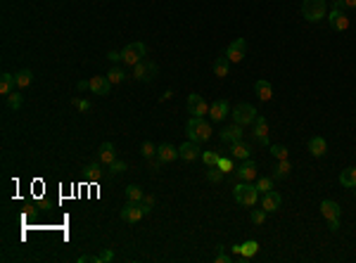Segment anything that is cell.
Masks as SVG:
<instances>
[{
    "label": "cell",
    "instance_id": "35",
    "mask_svg": "<svg viewBox=\"0 0 356 263\" xmlns=\"http://www.w3.org/2000/svg\"><path fill=\"white\" fill-rule=\"evenodd\" d=\"M223 171H221V168H218V166H209V171H207V180H209V183H221V180H223Z\"/></svg>",
    "mask_w": 356,
    "mask_h": 263
},
{
    "label": "cell",
    "instance_id": "15",
    "mask_svg": "<svg viewBox=\"0 0 356 263\" xmlns=\"http://www.w3.org/2000/svg\"><path fill=\"white\" fill-rule=\"evenodd\" d=\"M178 154H181V159L183 161H195V159H200L202 157V150H200V143H183L178 147Z\"/></svg>",
    "mask_w": 356,
    "mask_h": 263
},
{
    "label": "cell",
    "instance_id": "52",
    "mask_svg": "<svg viewBox=\"0 0 356 263\" xmlns=\"http://www.w3.org/2000/svg\"><path fill=\"white\" fill-rule=\"evenodd\" d=\"M354 192H356V187H354Z\"/></svg>",
    "mask_w": 356,
    "mask_h": 263
},
{
    "label": "cell",
    "instance_id": "44",
    "mask_svg": "<svg viewBox=\"0 0 356 263\" xmlns=\"http://www.w3.org/2000/svg\"><path fill=\"white\" fill-rule=\"evenodd\" d=\"M335 7H340V10H354L356 0H335Z\"/></svg>",
    "mask_w": 356,
    "mask_h": 263
},
{
    "label": "cell",
    "instance_id": "40",
    "mask_svg": "<svg viewBox=\"0 0 356 263\" xmlns=\"http://www.w3.org/2000/svg\"><path fill=\"white\" fill-rule=\"evenodd\" d=\"M71 105H74L78 111H88V109H90V102H88V100H83V98H71Z\"/></svg>",
    "mask_w": 356,
    "mask_h": 263
},
{
    "label": "cell",
    "instance_id": "41",
    "mask_svg": "<svg viewBox=\"0 0 356 263\" xmlns=\"http://www.w3.org/2000/svg\"><path fill=\"white\" fill-rule=\"evenodd\" d=\"M202 161H205L207 166H216L218 164V154L216 152H202Z\"/></svg>",
    "mask_w": 356,
    "mask_h": 263
},
{
    "label": "cell",
    "instance_id": "45",
    "mask_svg": "<svg viewBox=\"0 0 356 263\" xmlns=\"http://www.w3.org/2000/svg\"><path fill=\"white\" fill-rule=\"evenodd\" d=\"M97 256H100V263H112L114 261V252H112V249H102Z\"/></svg>",
    "mask_w": 356,
    "mask_h": 263
},
{
    "label": "cell",
    "instance_id": "30",
    "mask_svg": "<svg viewBox=\"0 0 356 263\" xmlns=\"http://www.w3.org/2000/svg\"><path fill=\"white\" fill-rule=\"evenodd\" d=\"M126 69H121V66H114V69H109V74H107V78H109V83L112 86H119V83H124L126 81Z\"/></svg>",
    "mask_w": 356,
    "mask_h": 263
},
{
    "label": "cell",
    "instance_id": "23",
    "mask_svg": "<svg viewBox=\"0 0 356 263\" xmlns=\"http://www.w3.org/2000/svg\"><path fill=\"white\" fill-rule=\"evenodd\" d=\"M83 175H86V180H90V183H97V180L102 178V166H100V161H90V164L83 166Z\"/></svg>",
    "mask_w": 356,
    "mask_h": 263
},
{
    "label": "cell",
    "instance_id": "8",
    "mask_svg": "<svg viewBox=\"0 0 356 263\" xmlns=\"http://www.w3.org/2000/svg\"><path fill=\"white\" fill-rule=\"evenodd\" d=\"M121 220L124 223H138V220L145 216V211H142V207H141V202H126V207L121 209Z\"/></svg>",
    "mask_w": 356,
    "mask_h": 263
},
{
    "label": "cell",
    "instance_id": "5",
    "mask_svg": "<svg viewBox=\"0 0 356 263\" xmlns=\"http://www.w3.org/2000/svg\"><path fill=\"white\" fill-rule=\"evenodd\" d=\"M325 0H304L302 2V17L306 22H321L325 17Z\"/></svg>",
    "mask_w": 356,
    "mask_h": 263
},
{
    "label": "cell",
    "instance_id": "28",
    "mask_svg": "<svg viewBox=\"0 0 356 263\" xmlns=\"http://www.w3.org/2000/svg\"><path fill=\"white\" fill-rule=\"evenodd\" d=\"M33 81V74L29 71V69H22V71H17L14 74V83H17V88L22 90V88H29Z\"/></svg>",
    "mask_w": 356,
    "mask_h": 263
},
{
    "label": "cell",
    "instance_id": "6",
    "mask_svg": "<svg viewBox=\"0 0 356 263\" xmlns=\"http://www.w3.org/2000/svg\"><path fill=\"white\" fill-rule=\"evenodd\" d=\"M157 64L154 62H147V59H142V62H138V64L133 66V74L131 76L136 78V81H152V78L157 76Z\"/></svg>",
    "mask_w": 356,
    "mask_h": 263
},
{
    "label": "cell",
    "instance_id": "16",
    "mask_svg": "<svg viewBox=\"0 0 356 263\" xmlns=\"http://www.w3.org/2000/svg\"><path fill=\"white\" fill-rule=\"evenodd\" d=\"M230 114V107H228V102L226 100H216V102H212L209 105V116H212V121H223Z\"/></svg>",
    "mask_w": 356,
    "mask_h": 263
},
{
    "label": "cell",
    "instance_id": "21",
    "mask_svg": "<svg viewBox=\"0 0 356 263\" xmlns=\"http://www.w3.org/2000/svg\"><path fill=\"white\" fill-rule=\"evenodd\" d=\"M254 93H257V98H259L261 102H269V100L273 98V86H271L266 78H259V81L254 83Z\"/></svg>",
    "mask_w": 356,
    "mask_h": 263
},
{
    "label": "cell",
    "instance_id": "43",
    "mask_svg": "<svg viewBox=\"0 0 356 263\" xmlns=\"http://www.w3.org/2000/svg\"><path fill=\"white\" fill-rule=\"evenodd\" d=\"M141 207H142V211H145V213H150L152 207H154V197H152V195H145V197L141 199Z\"/></svg>",
    "mask_w": 356,
    "mask_h": 263
},
{
    "label": "cell",
    "instance_id": "37",
    "mask_svg": "<svg viewBox=\"0 0 356 263\" xmlns=\"http://www.w3.org/2000/svg\"><path fill=\"white\" fill-rule=\"evenodd\" d=\"M141 154L145 159H152V157H157V147H154L150 140H145V143L141 145Z\"/></svg>",
    "mask_w": 356,
    "mask_h": 263
},
{
    "label": "cell",
    "instance_id": "31",
    "mask_svg": "<svg viewBox=\"0 0 356 263\" xmlns=\"http://www.w3.org/2000/svg\"><path fill=\"white\" fill-rule=\"evenodd\" d=\"M340 185L356 187V168H345V171L340 173Z\"/></svg>",
    "mask_w": 356,
    "mask_h": 263
},
{
    "label": "cell",
    "instance_id": "17",
    "mask_svg": "<svg viewBox=\"0 0 356 263\" xmlns=\"http://www.w3.org/2000/svg\"><path fill=\"white\" fill-rule=\"evenodd\" d=\"M254 138H257V143H261V145H271L269 143V121L264 119V116H257V119H254Z\"/></svg>",
    "mask_w": 356,
    "mask_h": 263
},
{
    "label": "cell",
    "instance_id": "22",
    "mask_svg": "<svg viewBox=\"0 0 356 263\" xmlns=\"http://www.w3.org/2000/svg\"><path fill=\"white\" fill-rule=\"evenodd\" d=\"M309 152H311L313 157H325V152H328V143H325V138H321V135L311 138V140H309Z\"/></svg>",
    "mask_w": 356,
    "mask_h": 263
},
{
    "label": "cell",
    "instance_id": "33",
    "mask_svg": "<svg viewBox=\"0 0 356 263\" xmlns=\"http://www.w3.org/2000/svg\"><path fill=\"white\" fill-rule=\"evenodd\" d=\"M7 107H10V109H22L24 107V95H19V93H10V95H7Z\"/></svg>",
    "mask_w": 356,
    "mask_h": 263
},
{
    "label": "cell",
    "instance_id": "39",
    "mask_svg": "<svg viewBox=\"0 0 356 263\" xmlns=\"http://www.w3.org/2000/svg\"><path fill=\"white\" fill-rule=\"evenodd\" d=\"M271 154H273V157H276V159H287V147H285V145H273V147H271Z\"/></svg>",
    "mask_w": 356,
    "mask_h": 263
},
{
    "label": "cell",
    "instance_id": "32",
    "mask_svg": "<svg viewBox=\"0 0 356 263\" xmlns=\"http://www.w3.org/2000/svg\"><path fill=\"white\" fill-rule=\"evenodd\" d=\"M142 197H145V192H142L141 185H129L126 187V199H129V202H141Z\"/></svg>",
    "mask_w": 356,
    "mask_h": 263
},
{
    "label": "cell",
    "instance_id": "20",
    "mask_svg": "<svg viewBox=\"0 0 356 263\" xmlns=\"http://www.w3.org/2000/svg\"><path fill=\"white\" fill-rule=\"evenodd\" d=\"M321 213H323L325 220L340 218L342 209H340V204H337V202H333V199H323V202H321Z\"/></svg>",
    "mask_w": 356,
    "mask_h": 263
},
{
    "label": "cell",
    "instance_id": "47",
    "mask_svg": "<svg viewBox=\"0 0 356 263\" xmlns=\"http://www.w3.org/2000/svg\"><path fill=\"white\" fill-rule=\"evenodd\" d=\"M328 228H330L333 232H337V230H340V218H330V220H328Z\"/></svg>",
    "mask_w": 356,
    "mask_h": 263
},
{
    "label": "cell",
    "instance_id": "34",
    "mask_svg": "<svg viewBox=\"0 0 356 263\" xmlns=\"http://www.w3.org/2000/svg\"><path fill=\"white\" fill-rule=\"evenodd\" d=\"M266 216H269V213H266L264 209H252V213H249V220H252L254 225H264V223H266Z\"/></svg>",
    "mask_w": 356,
    "mask_h": 263
},
{
    "label": "cell",
    "instance_id": "25",
    "mask_svg": "<svg viewBox=\"0 0 356 263\" xmlns=\"http://www.w3.org/2000/svg\"><path fill=\"white\" fill-rule=\"evenodd\" d=\"M292 171L290 159H278V164L273 166V180H281V178H287Z\"/></svg>",
    "mask_w": 356,
    "mask_h": 263
},
{
    "label": "cell",
    "instance_id": "10",
    "mask_svg": "<svg viewBox=\"0 0 356 263\" xmlns=\"http://www.w3.org/2000/svg\"><path fill=\"white\" fill-rule=\"evenodd\" d=\"M242 128H245V126H240V123L226 126L223 131L218 133L221 143H226V145H235V143H240V140H242Z\"/></svg>",
    "mask_w": 356,
    "mask_h": 263
},
{
    "label": "cell",
    "instance_id": "38",
    "mask_svg": "<svg viewBox=\"0 0 356 263\" xmlns=\"http://www.w3.org/2000/svg\"><path fill=\"white\" fill-rule=\"evenodd\" d=\"M218 168L223 171V173H235V166H233V161L230 159H226V157H218Z\"/></svg>",
    "mask_w": 356,
    "mask_h": 263
},
{
    "label": "cell",
    "instance_id": "13",
    "mask_svg": "<svg viewBox=\"0 0 356 263\" xmlns=\"http://www.w3.org/2000/svg\"><path fill=\"white\" fill-rule=\"evenodd\" d=\"M235 175H237V180L252 183V180L257 178V164H254L252 159H245V161H242V164L235 168Z\"/></svg>",
    "mask_w": 356,
    "mask_h": 263
},
{
    "label": "cell",
    "instance_id": "18",
    "mask_svg": "<svg viewBox=\"0 0 356 263\" xmlns=\"http://www.w3.org/2000/svg\"><path fill=\"white\" fill-rule=\"evenodd\" d=\"M97 159H100V164H114L117 161V150H114V145L112 143H102L100 145V150H97Z\"/></svg>",
    "mask_w": 356,
    "mask_h": 263
},
{
    "label": "cell",
    "instance_id": "49",
    "mask_svg": "<svg viewBox=\"0 0 356 263\" xmlns=\"http://www.w3.org/2000/svg\"><path fill=\"white\" fill-rule=\"evenodd\" d=\"M147 161H150L152 171H159V166H162V161H159V159H154V157H152V159H147Z\"/></svg>",
    "mask_w": 356,
    "mask_h": 263
},
{
    "label": "cell",
    "instance_id": "9",
    "mask_svg": "<svg viewBox=\"0 0 356 263\" xmlns=\"http://www.w3.org/2000/svg\"><path fill=\"white\" fill-rule=\"evenodd\" d=\"M188 114H193V116H205V114H209V105H207L197 93H190V95H188Z\"/></svg>",
    "mask_w": 356,
    "mask_h": 263
},
{
    "label": "cell",
    "instance_id": "19",
    "mask_svg": "<svg viewBox=\"0 0 356 263\" xmlns=\"http://www.w3.org/2000/svg\"><path fill=\"white\" fill-rule=\"evenodd\" d=\"M88 88H90L95 95H109V88H112V83H109L107 76H93L90 81H88Z\"/></svg>",
    "mask_w": 356,
    "mask_h": 263
},
{
    "label": "cell",
    "instance_id": "27",
    "mask_svg": "<svg viewBox=\"0 0 356 263\" xmlns=\"http://www.w3.org/2000/svg\"><path fill=\"white\" fill-rule=\"evenodd\" d=\"M230 152H233L235 159H242V161H245V159H249V154H252V147H249L247 143H242V140H240V143L230 145Z\"/></svg>",
    "mask_w": 356,
    "mask_h": 263
},
{
    "label": "cell",
    "instance_id": "12",
    "mask_svg": "<svg viewBox=\"0 0 356 263\" xmlns=\"http://www.w3.org/2000/svg\"><path fill=\"white\" fill-rule=\"evenodd\" d=\"M245 50H247V41H245V38H237V41H233V43L226 48V57L230 62H242Z\"/></svg>",
    "mask_w": 356,
    "mask_h": 263
},
{
    "label": "cell",
    "instance_id": "36",
    "mask_svg": "<svg viewBox=\"0 0 356 263\" xmlns=\"http://www.w3.org/2000/svg\"><path fill=\"white\" fill-rule=\"evenodd\" d=\"M257 190H259L261 195H266L269 190H273V175H271V178H264V175L257 178Z\"/></svg>",
    "mask_w": 356,
    "mask_h": 263
},
{
    "label": "cell",
    "instance_id": "48",
    "mask_svg": "<svg viewBox=\"0 0 356 263\" xmlns=\"http://www.w3.org/2000/svg\"><path fill=\"white\" fill-rule=\"evenodd\" d=\"M228 261H230V256H228V254H223V252L216 254V263H228Z\"/></svg>",
    "mask_w": 356,
    "mask_h": 263
},
{
    "label": "cell",
    "instance_id": "26",
    "mask_svg": "<svg viewBox=\"0 0 356 263\" xmlns=\"http://www.w3.org/2000/svg\"><path fill=\"white\" fill-rule=\"evenodd\" d=\"M212 69H214V76L226 78V76H228V71H230V59H228L226 55L218 57V59L214 62V66H212Z\"/></svg>",
    "mask_w": 356,
    "mask_h": 263
},
{
    "label": "cell",
    "instance_id": "7",
    "mask_svg": "<svg viewBox=\"0 0 356 263\" xmlns=\"http://www.w3.org/2000/svg\"><path fill=\"white\" fill-rule=\"evenodd\" d=\"M328 22H330V29L337 33H345L347 29H349V17L345 14V10H340V7H333L330 10V14H328Z\"/></svg>",
    "mask_w": 356,
    "mask_h": 263
},
{
    "label": "cell",
    "instance_id": "11",
    "mask_svg": "<svg viewBox=\"0 0 356 263\" xmlns=\"http://www.w3.org/2000/svg\"><path fill=\"white\" fill-rule=\"evenodd\" d=\"M281 204H283V197H281V192H276V190H269V192L261 197V209H264L266 213H276V211L281 209Z\"/></svg>",
    "mask_w": 356,
    "mask_h": 263
},
{
    "label": "cell",
    "instance_id": "4",
    "mask_svg": "<svg viewBox=\"0 0 356 263\" xmlns=\"http://www.w3.org/2000/svg\"><path fill=\"white\" fill-rule=\"evenodd\" d=\"M230 116H233V121L240 123V126H249V123H254V119H257L259 114H257V109H254V105H249V102H240V105L233 107Z\"/></svg>",
    "mask_w": 356,
    "mask_h": 263
},
{
    "label": "cell",
    "instance_id": "3",
    "mask_svg": "<svg viewBox=\"0 0 356 263\" xmlns=\"http://www.w3.org/2000/svg\"><path fill=\"white\" fill-rule=\"evenodd\" d=\"M147 55V45L141 43V41H136V43H129L124 50H121V62L126 66H136L138 62H142Z\"/></svg>",
    "mask_w": 356,
    "mask_h": 263
},
{
    "label": "cell",
    "instance_id": "51",
    "mask_svg": "<svg viewBox=\"0 0 356 263\" xmlns=\"http://www.w3.org/2000/svg\"><path fill=\"white\" fill-rule=\"evenodd\" d=\"M76 88H78V90H88V81H81Z\"/></svg>",
    "mask_w": 356,
    "mask_h": 263
},
{
    "label": "cell",
    "instance_id": "42",
    "mask_svg": "<svg viewBox=\"0 0 356 263\" xmlns=\"http://www.w3.org/2000/svg\"><path fill=\"white\" fill-rule=\"evenodd\" d=\"M124 171H126V161H121V159H117L114 164H109V173L119 175V173H124Z\"/></svg>",
    "mask_w": 356,
    "mask_h": 263
},
{
    "label": "cell",
    "instance_id": "24",
    "mask_svg": "<svg viewBox=\"0 0 356 263\" xmlns=\"http://www.w3.org/2000/svg\"><path fill=\"white\" fill-rule=\"evenodd\" d=\"M14 88H17V83H14V74H0V95H10V93H14Z\"/></svg>",
    "mask_w": 356,
    "mask_h": 263
},
{
    "label": "cell",
    "instance_id": "46",
    "mask_svg": "<svg viewBox=\"0 0 356 263\" xmlns=\"http://www.w3.org/2000/svg\"><path fill=\"white\" fill-rule=\"evenodd\" d=\"M76 261H78V263H100V256H93V254H83V256H78Z\"/></svg>",
    "mask_w": 356,
    "mask_h": 263
},
{
    "label": "cell",
    "instance_id": "50",
    "mask_svg": "<svg viewBox=\"0 0 356 263\" xmlns=\"http://www.w3.org/2000/svg\"><path fill=\"white\" fill-rule=\"evenodd\" d=\"M109 62H121V53H114V50H109Z\"/></svg>",
    "mask_w": 356,
    "mask_h": 263
},
{
    "label": "cell",
    "instance_id": "14",
    "mask_svg": "<svg viewBox=\"0 0 356 263\" xmlns=\"http://www.w3.org/2000/svg\"><path fill=\"white\" fill-rule=\"evenodd\" d=\"M157 159L162 161V164H171L176 159H181V154H178V147H173V145L164 143L157 147Z\"/></svg>",
    "mask_w": 356,
    "mask_h": 263
},
{
    "label": "cell",
    "instance_id": "1",
    "mask_svg": "<svg viewBox=\"0 0 356 263\" xmlns=\"http://www.w3.org/2000/svg\"><path fill=\"white\" fill-rule=\"evenodd\" d=\"M185 133L193 143H207L212 138V126L205 121V116H190V121L185 123Z\"/></svg>",
    "mask_w": 356,
    "mask_h": 263
},
{
    "label": "cell",
    "instance_id": "29",
    "mask_svg": "<svg viewBox=\"0 0 356 263\" xmlns=\"http://www.w3.org/2000/svg\"><path fill=\"white\" fill-rule=\"evenodd\" d=\"M259 252V244L254 240H249V242H245V244H240V259L245 261V259H252L254 254Z\"/></svg>",
    "mask_w": 356,
    "mask_h": 263
},
{
    "label": "cell",
    "instance_id": "2",
    "mask_svg": "<svg viewBox=\"0 0 356 263\" xmlns=\"http://www.w3.org/2000/svg\"><path fill=\"white\" fill-rule=\"evenodd\" d=\"M233 197H235L237 204L254 207V204L259 202V190H257V185H252V183H245V180H240V183L233 187Z\"/></svg>",
    "mask_w": 356,
    "mask_h": 263
}]
</instances>
